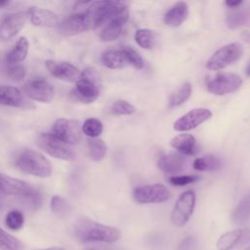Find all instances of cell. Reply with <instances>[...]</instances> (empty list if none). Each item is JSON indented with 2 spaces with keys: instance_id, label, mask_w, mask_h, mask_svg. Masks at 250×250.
I'll return each instance as SVG.
<instances>
[{
  "instance_id": "1",
  "label": "cell",
  "mask_w": 250,
  "mask_h": 250,
  "mask_svg": "<svg viewBox=\"0 0 250 250\" xmlns=\"http://www.w3.org/2000/svg\"><path fill=\"white\" fill-rule=\"evenodd\" d=\"M73 233L81 242L113 243L121 237V232L118 229L87 218H81L76 221L73 227Z\"/></svg>"
},
{
  "instance_id": "2",
  "label": "cell",
  "mask_w": 250,
  "mask_h": 250,
  "mask_svg": "<svg viewBox=\"0 0 250 250\" xmlns=\"http://www.w3.org/2000/svg\"><path fill=\"white\" fill-rule=\"evenodd\" d=\"M127 10L123 2L117 1H95L87 2L85 10L82 11L88 25V29H95L108 22L113 18Z\"/></svg>"
},
{
  "instance_id": "3",
  "label": "cell",
  "mask_w": 250,
  "mask_h": 250,
  "mask_svg": "<svg viewBox=\"0 0 250 250\" xmlns=\"http://www.w3.org/2000/svg\"><path fill=\"white\" fill-rule=\"evenodd\" d=\"M101 89L102 80L100 73L96 68L89 66L80 73L71 94L76 100L90 104L99 98Z\"/></svg>"
},
{
  "instance_id": "4",
  "label": "cell",
  "mask_w": 250,
  "mask_h": 250,
  "mask_svg": "<svg viewBox=\"0 0 250 250\" xmlns=\"http://www.w3.org/2000/svg\"><path fill=\"white\" fill-rule=\"evenodd\" d=\"M16 166L21 172L39 178H48L52 174L50 161L41 153L33 149H23L16 158Z\"/></svg>"
},
{
  "instance_id": "5",
  "label": "cell",
  "mask_w": 250,
  "mask_h": 250,
  "mask_svg": "<svg viewBox=\"0 0 250 250\" xmlns=\"http://www.w3.org/2000/svg\"><path fill=\"white\" fill-rule=\"evenodd\" d=\"M243 54V47L240 43L228 44L217 50L207 61L206 67L210 70H219L238 61Z\"/></svg>"
},
{
  "instance_id": "6",
  "label": "cell",
  "mask_w": 250,
  "mask_h": 250,
  "mask_svg": "<svg viewBox=\"0 0 250 250\" xmlns=\"http://www.w3.org/2000/svg\"><path fill=\"white\" fill-rule=\"evenodd\" d=\"M37 145L42 150L55 158L66 161H72L75 159V152L70 148V146L51 133L40 134L37 138Z\"/></svg>"
},
{
  "instance_id": "7",
  "label": "cell",
  "mask_w": 250,
  "mask_h": 250,
  "mask_svg": "<svg viewBox=\"0 0 250 250\" xmlns=\"http://www.w3.org/2000/svg\"><path fill=\"white\" fill-rule=\"evenodd\" d=\"M133 198L137 203H161L171 198L170 190L161 184L144 185L136 187L133 190Z\"/></svg>"
},
{
  "instance_id": "8",
  "label": "cell",
  "mask_w": 250,
  "mask_h": 250,
  "mask_svg": "<svg viewBox=\"0 0 250 250\" xmlns=\"http://www.w3.org/2000/svg\"><path fill=\"white\" fill-rule=\"evenodd\" d=\"M242 85V79L235 73H220L206 82L207 90L216 95L223 96L235 92Z\"/></svg>"
},
{
  "instance_id": "9",
  "label": "cell",
  "mask_w": 250,
  "mask_h": 250,
  "mask_svg": "<svg viewBox=\"0 0 250 250\" xmlns=\"http://www.w3.org/2000/svg\"><path fill=\"white\" fill-rule=\"evenodd\" d=\"M195 206V193L192 190L183 192L177 199L171 213V223L176 227L186 225L190 219Z\"/></svg>"
},
{
  "instance_id": "10",
  "label": "cell",
  "mask_w": 250,
  "mask_h": 250,
  "mask_svg": "<svg viewBox=\"0 0 250 250\" xmlns=\"http://www.w3.org/2000/svg\"><path fill=\"white\" fill-rule=\"evenodd\" d=\"M51 134L68 146L78 144L81 139L79 123L74 119H57L53 125Z\"/></svg>"
},
{
  "instance_id": "11",
  "label": "cell",
  "mask_w": 250,
  "mask_h": 250,
  "mask_svg": "<svg viewBox=\"0 0 250 250\" xmlns=\"http://www.w3.org/2000/svg\"><path fill=\"white\" fill-rule=\"evenodd\" d=\"M23 91L31 100L41 103H50L55 97L53 85L43 77H34L27 81Z\"/></svg>"
},
{
  "instance_id": "12",
  "label": "cell",
  "mask_w": 250,
  "mask_h": 250,
  "mask_svg": "<svg viewBox=\"0 0 250 250\" xmlns=\"http://www.w3.org/2000/svg\"><path fill=\"white\" fill-rule=\"evenodd\" d=\"M28 20L27 11L15 13L4 18L0 22V39L2 41H8L14 38L23 28Z\"/></svg>"
},
{
  "instance_id": "13",
  "label": "cell",
  "mask_w": 250,
  "mask_h": 250,
  "mask_svg": "<svg viewBox=\"0 0 250 250\" xmlns=\"http://www.w3.org/2000/svg\"><path fill=\"white\" fill-rule=\"evenodd\" d=\"M212 116V112L205 107H196L183 116H181L175 123H174V129L179 132H186L192 130L202 124L203 122L210 119Z\"/></svg>"
},
{
  "instance_id": "14",
  "label": "cell",
  "mask_w": 250,
  "mask_h": 250,
  "mask_svg": "<svg viewBox=\"0 0 250 250\" xmlns=\"http://www.w3.org/2000/svg\"><path fill=\"white\" fill-rule=\"evenodd\" d=\"M49 72L56 78L66 82H76L80 76V72L76 66L70 62L63 61L48 60L45 62Z\"/></svg>"
},
{
  "instance_id": "15",
  "label": "cell",
  "mask_w": 250,
  "mask_h": 250,
  "mask_svg": "<svg viewBox=\"0 0 250 250\" xmlns=\"http://www.w3.org/2000/svg\"><path fill=\"white\" fill-rule=\"evenodd\" d=\"M245 242H250V229H236L222 234L216 242V249L231 250Z\"/></svg>"
},
{
  "instance_id": "16",
  "label": "cell",
  "mask_w": 250,
  "mask_h": 250,
  "mask_svg": "<svg viewBox=\"0 0 250 250\" xmlns=\"http://www.w3.org/2000/svg\"><path fill=\"white\" fill-rule=\"evenodd\" d=\"M128 19H129V12L128 10H125L124 12H122L121 14L113 18L111 21H109L100 34L101 40L108 42V41H113L117 39L120 36L122 29L125 23L127 22Z\"/></svg>"
},
{
  "instance_id": "17",
  "label": "cell",
  "mask_w": 250,
  "mask_h": 250,
  "mask_svg": "<svg viewBox=\"0 0 250 250\" xmlns=\"http://www.w3.org/2000/svg\"><path fill=\"white\" fill-rule=\"evenodd\" d=\"M59 30L64 35H75L89 30L83 12L75 13L59 24Z\"/></svg>"
},
{
  "instance_id": "18",
  "label": "cell",
  "mask_w": 250,
  "mask_h": 250,
  "mask_svg": "<svg viewBox=\"0 0 250 250\" xmlns=\"http://www.w3.org/2000/svg\"><path fill=\"white\" fill-rule=\"evenodd\" d=\"M186 158L183 154L171 152L163 154L158 158V168L166 174H178L181 173L185 167Z\"/></svg>"
},
{
  "instance_id": "19",
  "label": "cell",
  "mask_w": 250,
  "mask_h": 250,
  "mask_svg": "<svg viewBox=\"0 0 250 250\" xmlns=\"http://www.w3.org/2000/svg\"><path fill=\"white\" fill-rule=\"evenodd\" d=\"M101 61L104 66L110 69H121L129 65L128 59L121 48H110L103 52Z\"/></svg>"
},
{
  "instance_id": "20",
  "label": "cell",
  "mask_w": 250,
  "mask_h": 250,
  "mask_svg": "<svg viewBox=\"0 0 250 250\" xmlns=\"http://www.w3.org/2000/svg\"><path fill=\"white\" fill-rule=\"evenodd\" d=\"M0 104L22 108L26 102L22 93L16 87L9 85H0Z\"/></svg>"
},
{
  "instance_id": "21",
  "label": "cell",
  "mask_w": 250,
  "mask_h": 250,
  "mask_svg": "<svg viewBox=\"0 0 250 250\" xmlns=\"http://www.w3.org/2000/svg\"><path fill=\"white\" fill-rule=\"evenodd\" d=\"M29 21L36 26H53L58 22V16L47 9L31 7L27 10Z\"/></svg>"
},
{
  "instance_id": "22",
  "label": "cell",
  "mask_w": 250,
  "mask_h": 250,
  "mask_svg": "<svg viewBox=\"0 0 250 250\" xmlns=\"http://www.w3.org/2000/svg\"><path fill=\"white\" fill-rule=\"evenodd\" d=\"M188 16V6L186 2H177L164 15V22L167 25L180 26Z\"/></svg>"
},
{
  "instance_id": "23",
  "label": "cell",
  "mask_w": 250,
  "mask_h": 250,
  "mask_svg": "<svg viewBox=\"0 0 250 250\" xmlns=\"http://www.w3.org/2000/svg\"><path fill=\"white\" fill-rule=\"evenodd\" d=\"M171 146L183 155H193L197 151L195 138L190 134H180L172 139Z\"/></svg>"
},
{
  "instance_id": "24",
  "label": "cell",
  "mask_w": 250,
  "mask_h": 250,
  "mask_svg": "<svg viewBox=\"0 0 250 250\" xmlns=\"http://www.w3.org/2000/svg\"><path fill=\"white\" fill-rule=\"evenodd\" d=\"M231 221L235 225H244L250 220V192L245 194L231 213Z\"/></svg>"
},
{
  "instance_id": "25",
  "label": "cell",
  "mask_w": 250,
  "mask_h": 250,
  "mask_svg": "<svg viewBox=\"0 0 250 250\" xmlns=\"http://www.w3.org/2000/svg\"><path fill=\"white\" fill-rule=\"evenodd\" d=\"M28 41L25 37H21L15 46L6 55L5 62L8 63H20L24 61L28 53Z\"/></svg>"
},
{
  "instance_id": "26",
  "label": "cell",
  "mask_w": 250,
  "mask_h": 250,
  "mask_svg": "<svg viewBox=\"0 0 250 250\" xmlns=\"http://www.w3.org/2000/svg\"><path fill=\"white\" fill-rule=\"evenodd\" d=\"M191 92H192V87L189 82H185L184 84H182L178 88V90L171 95L169 100V107L173 108L186 103L189 99Z\"/></svg>"
},
{
  "instance_id": "27",
  "label": "cell",
  "mask_w": 250,
  "mask_h": 250,
  "mask_svg": "<svg viewBox=\"0 0 250 250\" xmlns=\"http://www.w3.org/2000/svg\"><path fill=\"white\" fill-rule=\"evenodd\" d=\"M193 168L197 171H215L221 168V160L215 155H205L197 157L193 161Z\"/></svg>"
},
{
  "instance_id": "28",
  "label": "cell",
  "mask_w": 250,
  "mask_h": 250,
  "mask_svg": "<svg viewBox=\"0 0 250 250\" xmlns=\"http://www.w3.org/2000/svg\"><path fill=\"white\" fill-rule=\"evenodd\" d=\"M0 250H23L22 242L0 228Z\"/></svg>"
},
{
  "instance_id": "29",
  "label": "cell",
  "mask_w": 250,
  "mask_h": 250,
  "mask_svg": "<svg viewBox=\"0 0 250 250\" xmlns=\"http://www.w3.org/2000/svg\"><path fill=\"white\" fill-rule=\"evenodd\" d=\"M89 156L94 161H101L106 153V145L101 139H92L88 142Z\"/></svg>"
},
{
  "instance_id": "30",
  "label": "cell",
  "mask_w": 250,
  "mask_h": 250,
  "mask_svg": "<svg viewBox=\"0 0 250 250\" xmlns=\"http://www.w3.org/2000/svg\"><path fill=\"white\" fill-rule=\"evenodd\" d=\"M103 130H104V126L102 121L94 117H90L86 119L82 125L83 133L91 138L99 137L103 133Z\"/></svg>"
},
{
  "instance_id": "31",
  "label": "cell",
  "mask_w": 250,
  "mask_h": 250,
  "mask_svg": "<svg viewBox=\"0 0 250 250\" xmlns=\"http://www.w3.org/2000/svg\"><path fill=\"white\" fill-rule=\"evenodd\" d=\"M4 71L13 81H21L26 74L25 67L21 63H8L4 61Z\"/></svg>"
},
{
  "instance_id": "32",
  "label": "cell",
  "mask_w": 250,
  "mask_h": 250,
  "mask_svg": "<svg viewBox=\"0 0 250 250\" xmlns=\"http://www.w3.org/2000/svg\"><path fill=\"white\" fill-rule=\"evenodd\" d=\"M135 40L140 47L144 49H151L154 43V34L150 29L141 28L136 31Z\"/></svg>"
},
{
  "instance_id": "33",
  "label": "cell",
  "mask_w": 250,
  "mask_h": 250,
  "mask_svg": "<svg viewBox=\"0 0 250 250\" xmlns=\"http://www.w3.org/2000/svg\"><path fill=\"white\" fill-rule=\"evenodd\" d=\"M6 226L12 230H19L23 227L24 216L19 210H12L6 215Z\"/></svg>"
},
{
  "instance_id": "34",
  "label": "cell",
  "mask_w": 250,
  "mask_h": 250,
  "mask_svg": "<svg viewBox=\"0 0 250 250\" xmlns=\"http://www.w3.org/2000/svg\"><path fill=\"white\" fill-rule=\"evenodd\" d=\"M246 21V15L243 11H232L228 14L226 24L230 29H236L243 25Z\"/></svg>"
},
{
  "instance_id": "35",
  "label": "cell",
  "mask_w": 250,
  "mask_h": 250,
  "mask_svg": "<svg viewBox=\"0 0 250 250\" xmlns=\"http://www.w3.org/2000/svg\"><path fill=\"white\" fill-rule=\"evenodd\" d=\"M136 107L124 100L116 101L111 106V112L114 115H131L136 112Z\"/></svg>"
},
{
  "instance_id": "36",
  "label": "cell",
  "mask_w": 250,
  "mask_h": 250,
  "mask_svg": "<svg viewBox=\"0 0 250 250\" xmlns=\"http://www.w3.org/2000/svg\"><path fill=\"white\" fill-rule=\"evenodd\" d=\"M122 49L128 59L129 64L135 66L138 69H142L144 68L145 62L142 59V57L139 55V53L137 51H135L133 48L128 47V46H122Z\"/></svg>"
},
{
  "instance_id": "37",
  "label": "cell",
  "mask_w": 250,
  "mask_h": 250,
  "mask_svg": "<svg viewBox=\"0 0 250 250\" xmlns=\"http://www.w3.org/2000/svg\"><path fill=\"white\" fill-rule=\"evenodd\" d=\"M23 198V200L25 201V203L32 209L36 210L41 206L42 203V196L40 194V192L35 189V188H31L25 195L21 196Z\"/></svg>"
},
{
  "instance_id": "38",
  "label": "cell",
  "mask_w": 250,
  "mask_h": 250,
  "mask_svg": "<svg viewBox=\"0 0 250 250\" xmlns=\"http://www.w3.org/2000/svg\"><path fill=\"white\" fill-rule=\"evenodd\" d=\"M50 204H51L52 211L57 215H63L69 209V206H68V203L66 202V200L59 195H54L51 198Z\"/></svg>"
},
{
  "instance_id": "39",
  "label": "cell",
  "mask_w": 250,
  "mask_h": 250,
  "mask_svg": "<svg viewBox=\"0 0 250 250\" xmlns=\"http://www.w3.org/2000/svg\"><path fill=\"white\" fill-rule=\"evenodd\" d=\"M198 181L197 176H174L169 179V182L174 186H187Z\"/></svg>"
},
{
  "instance_id": "40",
  "label": "cell",
  "mask_w": 250,
  "mask_h": 250,
  "mask_svg": "<svg viewBox=\"0 0 250 250\" xmlns=\"http://www.w3.org/2000/svg\"><path fill=\"white\" fill-rule=\"evenodd\" d=\"M242 3H243V2H242L241 0H236V1H229H229H226V2H225V4H226L229 8H232V9L239 7Z\"/></svg>"
},
{
  "instance_id": "41",
  "label": "cell",
  "mask_w": 250,
  "mask_h": 250,
  "mask_svg": "<svg viewBox=\"0 0 250 250\" xmlns=\"http://www.w3.org/2000/svg\"><path fill=\"white\" fill-rule=\"evenodd\" d=\"M11 4V1L9 0H0V8H4L6 6H9Z\"/></svg>"
},
{
  "instance_id": "42",
  "label": "cell",
  "mask_w": 250,
  "mask_h": 250,
  "mask_svg": "<svg viewBox=\"0 0 250 250\" xmlns=\"http://www.w3.org/2000/svg\"><path fill=\"white\" fill-rule=\"evenodd\" d=\"M43 250H66V249L63 247H61V246H54V247H49V248H46Z\"/></svg>"
},
{
  "instance_id": "43",
  "label": "cell",
  "mask_w": 250,
  "mask_h": 250,
  "mask_svg": "<svg viewBox=\"0 0 250 250\" xmlns=\"http://www.w3.org/2000/svg\"><path fill=\"white\" fill-rule=\"evenodd\" d=\"M6 195H5V193H4V190H3V188H2V185H1V182H0V200L2 199V198H4Z\"/></svg>"
},
{
  "instance_id": "44",
  "label": "cell",
  "mask_w": 250,
  "mask_h": 250,
  "mask_svg": "<svg viewBox=\"0 0 250 250\" xmlns=\"http://www.w3.org/2000/svg\"><path fill=\"white\" fill-rule=\"evenodd\" d=\"M246 75H247V76H250V63H249V65H248L247 68H246Z\"/></svg>"
},
{
  "instance_id": "45",
  "label": "cell",
  "mask_w": 250,
  "mask_h": 250,
  "mask_svg": "<svg viewBox=\"0 0 250 250\" xmlns=\"http://www.w3.org/2000/svg\"><path fill=\"white\" fill-rule=\"evenodd\" d=\"M244 250H250V242H249V244H248V246H246V248L244 249Z\"/></svg>"
},
{
  "instance_id": "46",
  "label": "cell",
  "mask_w": 250,
  "mask_h": 250,
  "mask_svg": "<svg viewBox=\"0 0 250 250\" xmlns=\"http://www.w3.org/2000/svg\"><path fill=\"white\" fill-rule=\"evenodd\" d=\"M83 250H95V249H93V248H85Z\"/></svg>"
}]
</instances>
